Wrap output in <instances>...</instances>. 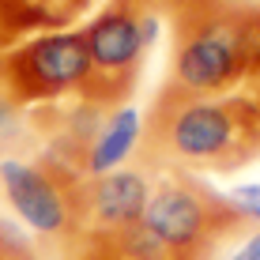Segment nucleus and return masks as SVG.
Here are the masks:
<instances>
[{"instance_id": "6", "label": "nucleus", "mask_w": 260, "mask_h": 260, "mask_svg": "<svg viewBox=\"0 0 260 260\" xmlns=\"http://www.w3.org/2000/svg\"><path fill=\"white\" fill-rule=\"evenodd\" d=\"M0 192L15 222L34 238H64L79 222V189L64 166L0 158Z\"/></svg>"}, {"instance_id": "10", "label": "nucleus", "mask_w": 260, "mask_h": 260, "mask_svg": "<svg viewBox=\"0 0 260 260\" xmlns=\"http://www.w3.org/2000/svg\"><path fill=\"white\" fill-rule=\"evenodd\" d=\"M219 204L230 222H245L249 230H260V181H238L226 192H219Z\"/></svg>"}, {"instance_id": "14", "label": "nucleus", "mask_w": 260, "mask_h": 260, "mask_svg": "<svg viewBox=\"0 0 260 260\" xmlns=\"http://www.w3.org/2000/svg\"><path fill=\"white\" fill-rule=\"evenodd\" d=\"M177 4H181V12H185V8H222L226 0H177Z\"/></svg>"}, {"instance_id": "4", "label": "nucleus", "mask_w": 260, "mask_h": 260, "mask_svg": "<svg viewBox=\"0 0 260 260\" xmlns=\"http://www.w3.org/2000/svg\"><path fill=\"white\" fill-rule=\"evenodd\" d=\"M0 79L23 102H53L68 94H91L94 68L83 30L49 26L0 53Z\"/></svg>"}, {"instance_id": "12", "label": "nucleus", "mask_w": 260, "mask_h": 260, "mask_svg": "<svg viewBox=\"0 0 260 260\" xmlns=\"http://www.w3.org/2000/svg\"><path fill=\"white\" fill-rule=\"evenodd\" d=\"M19 113H23L19 98L8 91V87H4V79H0V140L15 132V124H19Z\"/></svg>"}, {"instance_id": "11", "label": "nucleus", "mask_w": 260, "mask_h": 260, "mask_svg": "<svg viewBox=\"0 0 260 260\" xmlns=\"http://www.w3.org/2000/svg\"><path fill=\"white\" fill-rule=\"evenodd\" d=\"M34 234H26L15 219H0V260H30Z\"/></svg>"}, {"instance_id": "5", "label": "nucleus", "mask_w": 260, "mask_h": 260, "mask_svg": "<svg viewBox=\"0 0 260 260\" xmlns=\"http://www.w3.org/2000/svg\"><path fill=\"white\" fill-rule=\"evenodd\" d=\"M140 226L147 234H155L177 260H196L234 222L222 211L219 192H211L208 185L192 181L185 174H174V177L155 181V192L147 200Z\"/></svg>"}, {"instance_id": "3", "label": "nucleus", "mask_w": 260, "mask_h": 260, "mask_svg": "<svg viewBox=\"0 0 260 260\" xmlns=\"http://www.w3.org/2000/svg\"><path fill=\"white\" fill-rule=\"evenodd\" d=\"M162 30L166 19L151 0H110L83 26V42L94 68V83L87 98L98 106L121 102V94L136 79L143 57L151 53V46H158Z\"/></svg>"}, {"instance_id": "2", "label": "nucleus", "mask_w": 260, "mask_h": 260, "mask_svg": "<svg viewBox=\"0 0 260 260\" xmlns=\"http://www.w3.org/2000/svg\"><path fill=\"white\" fill-rule=\"evenodd\" d=\"M260 68V15L238 8H185L170 60V87L189 98L230 94Z\"/></svg>"}, {"instance_id": "7", "label": "nucleus", "mask_w": 260, "mask_h": 260, "mask_svg": "<svg viewBox=\"0 0 260 260\" xmlns=\"http://www.w3.org/2000/svg\"><path fill=\"white\" fill-rule=\"evenodd\" d=\"M155 192V177L140 166L113 170L106 177H94L79 189V219L87 222L94 238H113L128 226H140L147 200Z\"/></svg>"}, {"instance_id": "9", "label": "nucleus", "mask_w": 260, "mask_h": 260, "mask_svg": "<svg viewBox=\"0 0 260 260\" xmlns=\"http://www.w3.org/2000/svg\"><path fill=\"white\" fill-rule=\"evenodd\" d=\"M102 245H106V253H110V260H177L162 241L155 234H147L143 226H128V230H121V234L106 238Z\"/></svg>"}, {"instance_id": "13", "label": "nucleus", "mask_w": 260, "mask_h": 260, "mask_svg": "<svg viewBox=\"0 0 260 260\" xmlns=\"http://www.w3.org/2000/svg\"><path fill=\"white\" fill-rule=\"evenodd\" d=\"M222 260H260V230H245L238 241H230Z\"/></svg>"}, {"instance_id": "8", "label": "nucleus", "mask_w": 260, "mask_h": 260, "mask_svg": "<svg viewBox=\"0 0 260 260\" xmlns=\"http://www.w3.org/2000/svg\"><path fill=\"white\" fill-rule=\"evenodd\" d=\"M140 147H147V121L132 102H113L106 106L102 121H98L94 136L87 140V147L76 155V170L94 181L113 170H124L132 158L140 155Z\"/></svg>"}, {"instance_id": "1", "label": "nucleus", "mask_w": 260, "mask_h": 260, "mask_svg": "<svg viewBox=\"0 0 260 260\" xmlns=\"http://www.w3.org/2000/svg\"><path fill=\"white\" fill-rule=\"evenodd\" d=\"M151 158L196 170H230L260 147V106L249 98H189L170 91L147 124Z\"/></svg>"}]
</instances>
